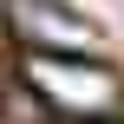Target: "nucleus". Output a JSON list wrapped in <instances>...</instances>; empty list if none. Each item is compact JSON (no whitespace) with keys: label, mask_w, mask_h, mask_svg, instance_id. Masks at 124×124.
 Returning a JSON list of instances; mask_svg holds the SVG:
<instances>
[{"label":"nucleus","mask_w":124,"mask_h":124,"mask_svg":"<svg viewBox=\"0 0 124 124\" xmlns=\"http://www.w3.org/2000/svg\"><path fill=\"white\" fill-rule=\"evenodd\" d=\"M20 78H26V92L46 105V111H59V118H118L124 105V78L105 65V59H59V52H26L20 59Z\"/></svg>","instance_id":"obj_1"},{"label":"nucleus","mask_w":124,"mask_h":124,"mask_svg":"<svg viewBox=\"0 0 124 124\" xmlns=\"http://www.w3.org/2000/svg\"><path fill=\"white\" fill-rule=\"evenodd\" d=\"M7 33L26 52H59V59H98L105 46V33L65 0H7Z\"/></svg>","instance_id":"obj_2"},{"label":"nucleus","mask_w":124,"mask_h":124,"mask_svg":"<svg viewBox=\"0 0 124 124\" xmlns=\"http://www.w3.org/2000/svg\"><path fill=\"white\" fill-rule=\"evenodd\" d=\"M72 124H118V118H72Z\"/></svg>","instance_id":"obj_3"}]
</instances>
